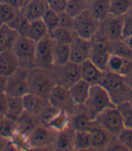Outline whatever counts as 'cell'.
I'll return each mask as SVG.
<instances>
[{
    "mask_svg": "<svg viewBox=\"0 0 132 151\" xmlns=\"http://www.w3.org/2000/svg\"><path fill=\"white\" fill-rule=\"evenodd\" d=\"M60 109H56L55 106H52L51 104H48L45 109L42 110V112L38 115L40 124L47 126L49 122L52 120V118L55 116V114L59 111Z\"/></svg>",
    "mask_w": 132,
    "mask_h": 151,
    "instance_id": "obj_38",
    "label": "cell"
},
{
    "mask_svg": "<svg viewBox=\"0 0 132 151\" xmlns=\"http://www.w3.org/2000/svg\"><path fill=\"white\" fill-rule=\"evenodd\" d=\"M16 122L17 127V133L25 136H27L33 129L40 124L39 117L37 115L32 114L26 110Z\"/></svg>",
    "mask_w": 132,
    "mask_h": 151,
    "instance_id": "obj_23",
    "label": "cell"
},
{
    "mask_svg": "<svg viewBox=\"0 0 132 151\" xmlns=\"http://www.w3.org/2000/svg\"><path fill=\"white\" fill-rule=\"evenodd\" d=\"M5 116H3V115H1V114H0V122H1V120L3 119V117H4Z\"/></svg>",
    "mask_w": 132,
    "mask_h": 151,
    "instance_id": "obj_52",
    "label": "cell"
},
{
    "mask_svg": "<svg viewBox=\"0 0 132 151\" xmlns=\"http://www.w3.org/2000/svg\"><path fill=\"white\" fill-rule=\"evenodd\" d=\"M123 40L125 41L126 44L132 49V36L131 37H127L126 39H123Z\"/></svg>",
    "mask_w": 132,
    "mask_h": 151,
    "instance_id": "obj_51",
    "label": "cell"
},
{
    "mask_svg": "<svg viewBox=\"0 0 132 151\" xmlns=\"http://www.w3.org/2000/svg\"><path fill=\"white\" fill-rule=\"evenodd\" d=\"M123 16H114L109 14L101 21L98 33L109 42L122 40Z\"/></svg>",
    "mask_w": 132,
    "mask_h": 151,
    "instance_id": "obj_10",
    "label": "cell"
},
{
    "mask_svg": "<svg viewBox=\"0 0 132 151\" xmlns=\"http://www.w3.org/2000/svg\"><path fill=\"white\" fill-rule=\"evenodd\" d=\"M20 10L7 3L0 2V26L12 24L20 13Z\"/></svg>",
    "mask_w": 132,
    "mask_h": 151,
    "instance_id": "obj_30",
    "label": "cell"
},
{
    "mask_svg": "<svg viewBox=\"0 0 132 151\" xmlns=\"http://www.w3.org/2000/svg\"><path fill=\"white\" fill-rule=\"evenodd\" d=\"M91 86L83 79H80L69 88L72 99L75 106H84L90 95Z\"/></svg>",
    "mask_w": 132,
    "mask_h": 151,
    "instance_id": "obj_19",
    "label": "cell"
},
{
    "mask_svg": "<svg viewBox=\"0 0 132 151\" xmlns=\"http://www.w3.org/2000/svg\"><path fill=\"white\" fill-rule=\"evenodd\" d=\"M100 84L109 92L116 106L132 99V91L127 86L124 78L119 74L109 71L104 72Z\"/></svg>",
    "mask_w": 132,
    "mask_h": 151,
    "instance_id": "obj_1",
    "label": "cell"
},
{
    "mask_svg": "<svg viewBox=\"0 0 132 151\" xmlns=\"http://www.w3.org/2000/svg\"><path fill=\"white\" fill-rule=\"evenodd\" d=\"M132 8V0H109V14L124 16Z\"/></svg>",
    "mask_w": 132,
    "mask_h": 151,
    "instance_id": "obj_32",
    "label": "cell"
},
{
    "mask_svg": "<svg viewBox=\"0 0 132 151\" xmlns=\"http://www.w3.org/2000/svg\"><path fill=\"white\" fill-rule=\"evenodd\" d=\"M52 72L55 83L68 88L81 79L80 65L71 61L61 67H53Z\"/></svg>",
    "mask_w": 132,
    "mask_h": 151,
    "instance_id": "obj_9",
    "label": "cell"
},
{
    "mask_svg": "<svg viewBox=\"0 0 132 151\" xmlns=\"http://www.w3.org/2000/svg\"><path fill=\"white\" fill-rule=\"evenodd\" d=\"M5 92L8 96L21 98L30 92L29 69L20 67L15 74L7 78Z\"/></svg>",
    "mask_w": 132,
    "mask_h": 151,
    "instance_id": "obj_8",
    "label": "cell"
},
{
    "mask_svg": "<svg viewBox=\"0 0 132 151\" xmlns=\"http://www.w3.org/2000/svg\"><path fill=\"white\" fill-rule=\"evenodd\" d=\"M115 106L116 105L112 101L109 92L101 84L91 86L90 95L84 104V107L92 120H94L96 116L105 109Z\"/></svg>",
    "mask_w": 132,
    "mask_h": 151,
    "instance_id": "obj_2",
    "label": "cell"
},
{
    "mask_svg": "<svg viewBox=\"0 0 132 151\" xmlns=\"http://www.w3.org/2000/svg\"><path fill=\"white\" fill-rule=\"evenodd\" d=\"M19 36L18 31L11 26H0V52L12 50Z\"/></svg>",
    "mask_w": 132,
    "mask_h": 151,
    "instance_id": "obj_22",
    "label": "cell"
},
{
    "mask_svg": "<svg viewBox=\"0 0 132 151\" xmlns=\"http://www.w3.org/2000/svg\"><path fill=\"white\" fill-rule=\"evenodd\" d=\"M74 134L75 129L71 126V124L63 130L57 132L54 149L60 151L74 150Z\"/></svg>",
    "mask_w": 132,
    "mask_h": 151,
    "instance_id": "obj_21",
    "label": "cell"
},
{
    "mask_svg": "<svg viewBox=\"0 0 132 151\" xmlns=\"http://www.w3.org/2000/svg\"><path fill=\"white\" fill-rule=\"evenodd\" d=\"M49 36L54 43L66 44V45H71L76 37L72 29L61 27H58L55 29H53L52 32H50Z\"/></svg>",
    "mask_w": 132,
    "mask_h": 151,
    "instance_id": "obj_28",
    "label": "cell"
},
{
    "mask_svg": "<svg viewBox=\"0 0 132 151\" xmlns=\"http://www.w3.org/2000/svg\"><path fill=\"white\" fill-rule=\"evenodd\" d=\"M49 7L52 8L57 13H62L66 10V6H67V0H52L48 4Z\"/></svg>",
    "mask_w": 132,
    "mask_h": 151,
    "instance_id": "obj_43",
    "label": "cell"
},
{
    "mask_svg": "<svg viewBox=\"0 0 132 151\" xmlns=\"http://www.w3.org/2000/svg\"><path fill=\"white\" fill-rule=\"evenodd\" d=\"M122 117L124 127L132 128V104L130 100L119 103L116 106Z\"/></svg>",
    "mask_w": 132,
    "mask_h": 151,
    "instance_id": "obj_35",
    "label": "cell"
},
{
    "mask_svg": "<svg viewBox=\"0 0 132 151\" xmlns=\"http://www.w3.org/2000/svg\"><path fill=\"white\" fill-rule=\"evenodd\" d=\"M48 8L49 5L46 0H27L21 8V12L25 18L30 22L33 20L42 19Z\"/></svg>",
    "mask_w": 132,
    "mask_h": 151,
    "instance_id": "obj_15",
    "label": "cell"
},
{
    "mask_svg": "<svg viewBox=\"0 0 132 151\" xmlns=\"http://www.w3.org/2000/svg\"><path fill=\"white\" fill-rule=\"evenodd\" d=\"M35 48L36 42L26 36H19L13 47L20 67L27 69L35 68Z\"/></svg>",
    "mask_w": 132,
    "mask_h": 151,
    "instance_id": "obj_6",
    "label": "cell"
},
{
    "mask_svg": "<svg viewBox=\"0 0 132 151\" xmlns=\"http://www.w3.org/2000/svg\"><path fill=\"white\" fill-rule=\"evenodd\" d=\"M92 149L90 132L86 130H75L74 134V150Z\"/></svg>",
    "mask_w": 132,
    "mask_h": 151,
    "instance_id": "obj_31",
    "label": "cell"
},
{
    "mask_svg": "<svg viewBox=\"0 0 132 151\" xmlns=\"http://www.w3.org/2000/svg\"><path fill=\"white\" fill-rule=\"evenodd\" d=\"M88 5H89L88 0H67L65 11L72 17H75L84 10L88 9Z\"/></svg>",
    "mask_w": 132,
    "mask_h": 151,
    "instance_id": "obj_36",
    "label": "cell"
},
{
    "mask_svg": "<svg viewBox=\"0 0 132 151\" xmlns=\"http://www.w3.org/2000/svg\"><path fill=\"white\" fill-rule=\"evenodd\" d=\"M42 19L46 25L49 33L52 32L53 29H55L56 27H59V13L54 11V10H53L50 7L45 11Z\"/></svg>",
    "mask_w": 132,
    "mask_h": 151,
    "instance_id": "obj_37",
    "label": "cell"
},
{
    "mask_svg": "<svg viewBox=\"0 0 132 151\" xmlns=\"http://www.w3.org/2000/svg\"><path fill=\"white\" fill-rule=\"evenodd\" d=\"M130 102H131V104H132V99H130Z\"/></svg>",
    "mask_w": 132,
    "mask_h": 151,
    "instance_id": "obj_54",
    "label": "cell"
},
{
    "mask_svg": "<svg viewBox=\"0 0 132 151\" xmlns=\"http://www.w3.org/2000/svg\"><path fill=\"white\" fill-rule=\"evenodd\" d=\"M101 21H99L92 14L90 9H86L74 17L72 30L77 37L87 40H92L99 31Z\"/></svg>",
    "mask_w": 132,
    "mask_h": 151,
    "instance_id": "obj_4",
    "label": "cell"
},
{
    "mask_svg": "<svg viewBox=\"0 0 132 151\" xmlns=\"http://www.w3.org/2000/svg\"><path fill=\"white\" fill-rule=\"evenodd\" d=\"M48 102L56 109L66 110L70 113L75 107L69 88L59 84H55L52 88L48 96Z\"/></svg>",
    "mask_w": 132,
    "mask_h": 151,
    "instance_id": "obj_12",
    "label": "cell"
},
{
    "mask_svg": "<svg viewBox=\"0 0 132 151\" xmlns=\"http://www.w3.org/2000/svg\"><path fill=\"white\" fill-rule=\"evenodd\" d=\"M81 78L88 82L90 85L100 84L104 72L94 65L89 58L80 64Z\"/></svg>",
    "mask_w": 132,
    "mask_h": 151,
    "instance_id": "obj_18",
    "label": "cell"
},
{
    "mask_svg": "<svg viewBox=\"0 0 132 151\" xmlns=\"http://www.w3.org/2000/svg\"><path fill=\"white\" fill-rule=\"evenodd\" d=\"M20 68L19 61L13 50L0 52V77L9 78Z\"/></svg>",
    "mask_w": 132,
    "mask_h": 151,
    "instance_id": "obj_16",
    "label": "cell"
},
{
    "mask_svg": "<svg viewBox=\"0 0 132 151\" xmlns=\"http://www.w3.org/2000/svg\"><path fill=\"white\" fill-rule=\"evenodd\" d=\"M106 150L109 151H128V149L125 147V146L119 141L117 137H113L111 141L108 145Z\"/></svg>",
    "mask_w": 132,
    "mask_h": 151,
    "instance_id": "obj_44",
    "label": "cell"
},
{
    "mask_svg": "<svg viewBox=\"0 0 132 151\" xmlns=\"http://www.w3.org/2000/svg\"><path fill=\"white\" fill-rule=\"evenodd\" d=\"M109 51L124 58H132V49L126 44L124 40H118L111 42Z\"/></svg>",
    "mask_w": 132,
    "mask_h": 151,
    "instance_id": "obj_34",
    "label": "cell"
},
{
    "mask_svg": "<svg viewBox=\"0 0 132 151\" xmlns=\"http://www.w3.org/2000/svg\"><path fill=\"white\" fill-rule=\"evenodd\" d=\"M9 147H12L11 146V142L10 140L3 137L0 136V151H4L9 148Z\"/></svg>",
    "mask_w": 132,
    "mask_h": 151,
    "instance_id": "obj_48",
    "label": "cell"
},
{
    "mask_svg": "<svg viewBox=\"0 0 132 151\" xmlns=\"http://www.w3.org/2000/svg\"><path fill=\"white\" fill-rule=\"evenodd\" d=\"M53 41L50 36L45 37L42 40L36 42L35 48V68L52 70L53 68Z\"/></svg>",
    "mask_w": 132,
    "mask_h": 151,
    "instance_id": "obj_11",
    "label": "cell"
},
{
    "mask_svg": "<svg viewBox=\"0 0 132 151\" xmlns=\"http://www.w3.org/2000/svg\"><path fill=\"white\" fill-rule=\"evenodd\" d=\"M8 102V96L6 92H0V114L5 116Z\"/></svg>",
    "mask_w": 132,
    "mask_h": 151,
    "instance_id": "obj_46",
    "label": "cell"
},
{
    "mask_svg": "<svg viewBox=\"0 0 132 151\" xmlns=\"http://www.w3.org/2000/svg\"><path fill=\"white\" fill-rule=\"evenodd\" d=\"M94 121L111 136L116 137L124 128L122 117L116 106L109 107L101 114H99Z\"/></svg>",
    "mask_w": 132,
    "mask_h": 151,
    "instance_id": "obj_7",
    "label": "cell"
},
{
    "mask_svg": "<svg viewBox=\"0 0 132 151\" xmlns=\"http://www.w3.org/2000/svg\"><path fill=\"white\" fill-rule=\"evenodd\" d=\"M17 133V127L16 122L15 120L10 119L6 116L0 122V136L11 140L14 136Z\"/></svg>",
    "mask_w": 132,
    "mask_h": 151,
    "instance_id": "obj_33",
    "label": "cell"
},
{
    "mask_svg": "<svg viewBox=\"0 0 132 151\" xmlns=\"http://www.w3.org/2000/svg\"><path fill=\"white\" fill-rule=\"evenodd\" d=\"M6 85V78L0 77V92H5Z\"/></svg>",
    "mask_w": 132,
    "mask_h": 151,
    "instance_id": "obj_50",
    "label": "cell"
},
{
    "mask_svg": "<svg viewBox=\"0 0 132 151\" xmlns=\"http://www.w3.org/2000/svg\"><path fill=\"white\" fill-rule=\"evenodd\" d=\"M47 36H49V31L43 19L30 21L26 37L34 40L35 42H38Z\"/></svg>",
    "mask_w": 132,
    "mask_h": 151,
    "instance_id": "obj_24",
    "label": "cell"
},
{
    "mask_svg": "<svg viewBox=\"0 0 132 151\" xmlns=\"http://www.w3.org/2000/svg\"><path fill=\"white\" fill-rule=\"evenodd\" d=\"M27 0H0V2H5L9 4L10 6H12L17 9H21L24 6V5L26 3Z\"/></svg>",
    "mask_w": 132,
    "mask_h": 151,
    "instance_id": "obj_47",
    "label": "cell"
},
{
    "mask_svg": "<svg viewBox=\"0 0 132 151\" xmlns=\"http://www.w3.org/2000/svg\"><path fill=\"white\" fill-rule=\"evenodd\" d=\"M71 123V113L60 109L54 116L52 120L49 122L47 127L52 128L53 130L59 132L63 130L64 128H66L68 126H70Z\"/></svg>",
    "mask_w": 132,
    "mask_h": 151,
    "instance_id": "obj_29",
    "label": "cell"
},
{
    "mask_svg": "<svg viewBox=\"0 0 132 151\" xmlns=\"http://www.w3.org/2000/svg\"><path fill=\"white\" fill-rule=\"evenodd\" d=\"M57 132L47 126L39 124L26 136L29 149L53 148Z\"/></svg>",
    "mask_w": 132,
    "mask_h": 151,
    "instance_id": "obj_5",
    "label": "cell"
},
{
    "mask_svg": "<svg viewBox=\"0 0 132 151\" xmlns=\"http://www.w3.org/2000/svg\"><path fill=\"white\" fill-rule=\"evenodd\" d=\"M71 126L75 130H86L89 129L93 124V120L87 113L84 106H75L71 112Z\"/></svg>",
    "mask_w": 132,
    "mask_h": 151,
    "instance_id": "obj_17",
    "label": "cell"
},
{
    "mask_svg": "<svg viewBox=\"0 0 132 151\" xmlns=\"http://www.w3.org/2000/svg\"><path fill=\"white\" fill-rule=\"evenodd\" d=\"M124 58L119 57L115 54H111L109 56V58L108 60V66H107V71L119 74V72L121 69V67L124 62Z\"/></svg>",
    "mask_w": 132,
    "mask_h": 151,
    "instance_id": "obj_39",
    "label": "cell"
},
{
    "mask_svg": "<svg viewBox=\"0 0 132 151\" xmlns=\"http://www.w3.org/2000/svg\"><path fill=\"white\" fill-rule=\"evenodd\" d=\"M88 1H89L88 9H90L92 14L99 21H102L109 15V0H88Z\"/></svg>",
    "mask_w": 132,
    "mask_h": 151,
    "instance_id": "obj_27",
    "label": "cell"
},
{
    "mask_svg": "<svg viewBox=\"0 0 132 151\" xmlns=\"http://www.w3.org/2000/svg\"><path fill=\"white\" fill-rule=\"evenodd\" d=\"M132 36V8L123 16L122 40Z\"/></svg>",
    "mask_w": 132,
    "mask_h": 151,
    "instance_id": "obj_41",
    "label": "cell"
},
{
    "mask_svg": "<svg viewBox=\"0 0 132 151\" xmlns=\"http://www.w3.org/2000/svg\"><path fill=\"white\" fill-rule=\"evenodd\" d=\"M55 84L52 70L39 68H33L29 69L30 92L48 99L49 94Z\"/></svg>",
    "mask_w": 132,
    "mask_h": 151,
    "instance_id": "obj_3",
    "label": "cell"
},
{
    "mask_svg": "<svg viewBox=\"0 0 132 151\" xmlns=\"http://www.w3.org/2000/svg\"><path fill=\"white\" fill-rule=\"evenodd\" d=\"M89 132L92 141V149L93 150H106L111 139L116 137L107 132L104 128L97 124L94 120L92 126L89 129Z\"/></svg>",
    "mask_w": 132,
    "mask_h": 151,
    "instance_id": "obj_14",
    "label": "cell"
},
{
    "mask_svg": "<svg viewBox=\"0 0 132 151\" xmlns=\"http://www.w3.org/2000/svg\"><path fill=\"white\" fill-rule=\"evenodd\" d=\"M73 23H74V17H72L66 11L59 14V27L72 29Z\"/></svg>",
    "mask_w": 132,
    "mask_h": 151,
    "instance_id": "obj_42",
    "label": "cell"
},
{
    "mask_svg": "<svg viewBox=\"0 0 132 151\" xmlns=\"http://www.w3.org/2000/svg\"><path fill=\"white\" fill-rule=\"evenodd\" d=\"M124 80H125L127 86L128 87V88L132 91V73L126 76V77H124Z\"/></svg>",
    "mask_w": 132,
    "mask_h": 151,
    "instance_id": "obj_49",
    "label": "cell"
},
{
    "mask_svg": "<svg viewBox=\"0 0 132 151\" xmlns=\"http://www.w3.org/2000/svg\"><path fill=\"white\" fill-rule=\"evenodd\" d=\"M70 45L53 43V67H61L70 61Z\"/></svg>",
    "mask_w": 132,
    "mask_h": 151,
    "instance_id": "obj_26",
    "label": "cell"
},
{
    "mask_svg": "<svg viewBox=\"0 0 132 151\" xmlns=\"http://www.w3.org/2000/svg\"><path fill=\"white\" fill-rule=\"evenodd\" d=\"M92 40L83 39L76 36L70 45V61L80 65L89 59L92 52Z\"/></svg>",
    "mask_w": 132,
    "mask_h": 151,
    "instance_id": "obj_13",
    "label": "cell"
},
{
    "mask_svg": "<svg viewBox=\"0 0 132 151\" xmlns=\"http://www.w3.org/2000/svg\"><path fill=\"white\" fill-rule=\"evenodd\" d=\"M130 73H132V58H125L121 69L119 72V75L122 76L124 78Z\"/></svg>",
    "mask_w": 132,
    "mask_h": 151,
    "instance_id": "obj_45",
    "label": "cell"
},
{
    "mask_svg": "<svg viewBox=\"0 0 132 151\" xmlns=\"http://www.w3.org/2000/svg\"><path fill=\"white\" fill-rule=\"evenodd\" d=\"M22 99H23L25 110L37 116L49 104L48 99L32 92L26 93L25 96H22Z\"/></svg>",
    "mask_w": 132,
    "mask_h": 151,
    "instance_id": "obj_20",
    "label": "cell"
},
{
    "mask_svg": "<svg viewBox=\"0 0 132 151\" xmlns=\"http://www.w3.org/2000/svg\"><path fill=\"white\" fill-rule=\"evenodd\" d=\"M117 138L125 146L128 151H132V128L124 127L117 136Z\"/></svg>",
    "mask_w": 132,
    "mask_h": 151,
    "instance_id": "obj_40",
    "label": "cell"
},
{
    "mask_svg": "<svg viewBox=\"0 0 132 151\" xmlns=\"http://www.w3.org/2000/svg\"><path fill=\"white\" fill-rule=\"evenodd\" d=\"M46 1H47V3H48V4H49V3H50V2H51V1H52V0H46Z\"/></svg>",
    "mask_w": 132,
    "mask_h": 151,
    "instance_id": "obj_53",
    "label": "cell"
},
{
    "mask_svg": "<svg viewBox=\"0 0 132 151\" xmlns=\"http://www.w3.org/2000/svg\"><path fill=\"white\" fill-rule=\"evenodd\" d=\"M24 111H25V107L23 104V99H22L21 96H8L7 107H6L5 116L16 121L20 117V116L24 113Z\"/></svg>",
    "mask_w": 132,
    "mask_h": 151,
    "instance_id": "obj_25",
    "label": "cell"
}]
</instances>
